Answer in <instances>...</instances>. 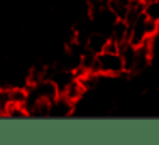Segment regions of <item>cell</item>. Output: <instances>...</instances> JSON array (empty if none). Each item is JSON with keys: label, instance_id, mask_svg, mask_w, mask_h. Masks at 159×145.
Returning <instances> with one entry per match:
<instances>
[{"label": "cell", "instance_id": "obj_1", "mask_svg": "<svg viewBox=\"0 0 159 145\" xmlns=\"http://www.w3.org/2000/svg\"><path fill=\"white\" fill-rule=\"evenodd\" d=\"M93 72L100 76H107V78H115L125 72V66H124V59L119 51H102L95 56L93 61Z\"/></svg>", "mask_w": 159, "mask_h": 145}, {"label": "cell", "instance_id": "obj_2", "mask_svg": "<svg viewBox=\"0 0 159 145\" xmlns=\"http://www.w3.org/2000/svg\"><path fill=\"white\" fill-rule=\"evenodd\" d=\"M129 25V42L139 46L146 41H151L157 34V24L154 20H151L146 15H141L139 19H135L132 24Z\"/></svg>", "mask_w": 159, "mask_h": 145}, {"label": "cell", "instance_id": "obj_3", "mask_svg": "<svg viewBox=\"0 0 159 145\" xmlns=\"http://www.w3.org/2000/svg\"><path fill=\"white\" fill-rule=\"evenodd\" d=\"M59 94V90L56 86V83L49 78H43L34 85H29V96L32 98H43V100H54Z\"/></svg>", "mask_w": 159, "mask_h": 145}, {"label": "cell", "instance_id": "obj_4", "mask_svg": "<svg viewBox=\"0 0 159 145\" xmlns=\"http://www.w3.org/2000/svg\"><path fill=\"white\" fill-rule=\"evenodd\" d=\"M75 112V103L64 98L63 94H58L54 100L49 101V116L51 118H66L71 116Z\"/></svg>", "mask_w": 159, "mask_h": 145}, {"label": "cell", "instance_id": "obj_5", "mask_svg": "<svg viewBox=\"0 0 159 145\" xmlns=\"http://www.w3.org/2000/svg\"><path fill=\"white\" fill-rule=\"evenodd\" d=\"M85 91H86V88H85V85H83V81L76 76V78H75L70 85L64 88L59 94H63L64 98H68L70 101H73L75 105H76V101L81 100V96L85 94Z\"/></svg>", "mask_w": 159, "mask_h": 145}, {"label": "cell", "instance_id": "obj_6", "mask_svg": "<svg viewBox=\"0 0 159 145\" xmlns=\"http://www.w3.org/2000/svg\"><path fill=\"white\" fill-rule=\"evenodd\" d=\"M3 116L9 118H25L29 116V110L25 105H19V103H14V105H9L5 110H3Z\"/></svg>", "mask_w": 159, "mask_h": 145}, {"label": "cell", "instance_id": "obj_7", "mask_svg": "<svg viewBox=\"0 0 159 145\" xmlns=\"http://www.w3.org/2000/svg\"><path fill=\"white\" fill-rule=\"evenodd\" d=\"M144 15L157 24L159 22V0H147V2H144Z\"/></svg>", "mask_w": 159, "mask_h": 145}]
</instances>
